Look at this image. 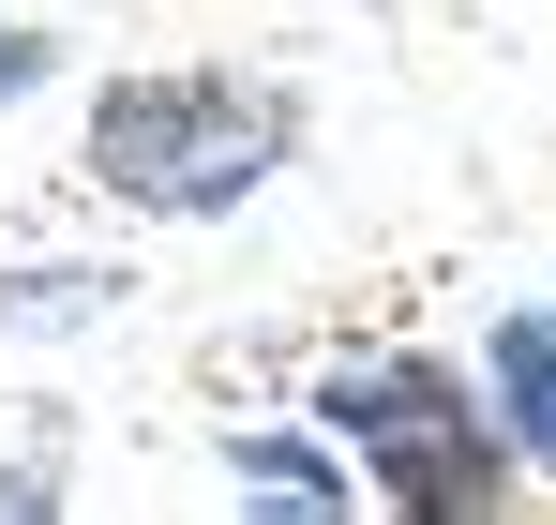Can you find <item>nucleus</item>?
Instances as JSON below:
<instances>
[{
  "mask_svg": "<svg viewBox=\"0 0 556 525\" xmlns=\"http://www.w3.org/2000/svg\"><path fill=\"white\" fill-rule=\"evenodd\" d=\"M301 151V105L256 76H105L91 105V180L121 210H241L256 180Z\"/></svg>",
  "mask_w": 556,
  "mask_h": 525,
  "instance_id": "f257e3e1",
  "label": "nucleus"
},
{
  "mask_svg": "<svg viewBox=\"0 0 556 525\" xmlns=\"http://www.w3.org/2000/svg\"><path fill=\"white\" fill-rule=\"evenodd\" d=\"M316 436H346L376 496H406V511H496L511 496V421H496V390H466L437 360H346L331 390H316Z\"/></svg>",
  "mask_w": 556,
  "mask_h": 525,
  "instance_id": "f03ea898",
  "label": "nucleus"
},
{
  "mask_svg": "<svg viewBox=\"0 0 556 525\" xmlns=\"http://www.w3.org/2000/svg\"><path fill=\"white\" fill-rule=\"evenodd\" d=\"M481 390H496V421L527 465H556V300H511L496 331H481Z\"/></svg>",
  "mask_w": 556,
  "mask_h": 525,
  "instance_id": "7ed1b4c3",
  "label": "nucleus"
},
{
  "mask_svg": "<svg viewBox=\"0 0 556 525\" xmlns=\"http://www.w3.org/2000/svg\"><path fill=\"white\" fill-rule=\"evenodd\" d=\"M226 465L271 481V496H346V481H362L346 450H316V436H226Z\"/></svg>",
  "mask_w": 556,
  "mask_h": 525,
  "instance_id": "20e7f679",
  "label": "nucleus"
},
{
  "mask_svg": "<svg viewBox=\"0 0 556 525\" xmlns=\"http://www.w3.org/2000/svg\"><path fill=\"white\" fill-rule=\"evenodd\" d=\"M91 300H105V270H0V316L15 331H76Z\"/></svg>",
  "mask_w": 556,
  "mask_h": 525,
  "instance_id": "39448f33",
  "label": "nucleus"
},
{
  "mask_svg": "<svg viewBox=\"0 0 556 525\" xmlns=\"http://www.w3.org/2000/svg\"><path fill=\"white\" fill-rule=\"evenodd\" d=\"M46 76H61V46H46L30 15H0V105H15V90H46Z\"/></svg>",
  "mask_w": 556,
  "mask_h": 525,
  "instance_id": "423d86ee",
  "label": "nucleus"
}]
</instances>
